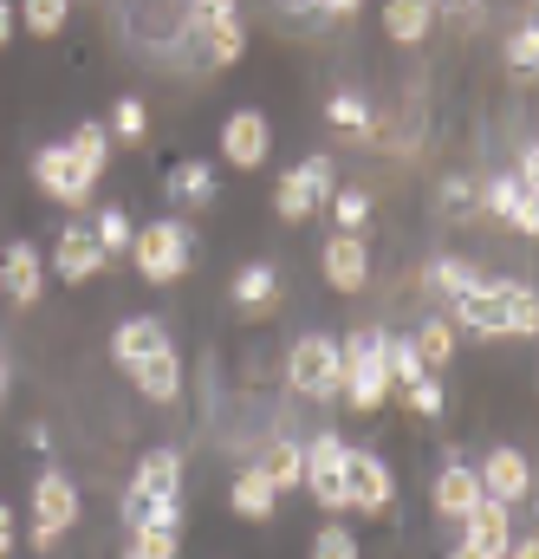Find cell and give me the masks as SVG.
Returning <instances> with one entry per match:
<instances>
[{
    "label": "cell",
    "instance_id": "obj_1",
    "mask_svg": "<svg viewBox=\"0 0 539 559\" xmlns=\"http://www.w3.org/2000/svg\"><path fill=\"white\" fill-rule=\"evenodd\" d=\"M448 325L475 332V338H539V293L520 280H475L455 306H448Z\"/></svg>",
    "mask_w": 539,
    "mask_h": 559
},
{
    "label": "cell",
    "instance_id": "obj_2",
    "mask_svg": "<svg viewBox=\"0 0 539 559\" xmlns=\"http://www.w3.org/2000/svg\"><path fill=\"white\" fill-rule=\"evenodd\" d=\"M286 384L306 404H338L345 397V345L332 332H299L286 345Z\"/></svg>",
    "mask_w": 539,
    "mask_h": 559
},
{
    "label": "cell",
    "instance_id": "obj_3",
    "mask_svg": "<svg viewBox=\"0 0 539 559\" xmlns=\"http://www.w3.org/2000/svg\"><path fill=\"white\" fill-rule=\"evenodd\" d=\"M384 338L391 332H345L338 345H345V411H384V397H391V358H384Z\"/></svg>",
    "mask_w": 539,
    "mask_h": 559
},
{
    "label": "cell",
    "instance_id": "obj_4",
    "mask_svg": "<svg viewBox=\"0 0 539 559\" xmlns=\"http://www.w3.org/2000/svg\"><path fill=\"white\" fill-rule=\"evenodd\" d=\"M189 261H195V235H189V222H176V215H163V222H143L131 241V267L149 286H176V280L189 274Z\"/></svg>",
    "mask_w": 539,
    "mask_h": 559
},
{
    "label": "cell",
    "instance_id": "obj_5",
    "mask_svg": "<svg viewBox=\"0 0 539 559\" xmlns=\"http://www.w3.org/2000/svg\"><path fill=\"white\" fill-rule=\"evenodd\" d=\"M72 527H79V481L65 468H39L33 475V527H26V547L33 554H52Z\"/></svg>",
    "mask_w": 539,
    "mask_h": 559
},
{
    "label": "cell",
    "instance_id": "obj_6",
    "mask_svg": "<svg viewBox=\"0 0 539 559\" xmlns=\"http://www.w3.org/2000/svg\"><path fill=\"white\" fill-rule=\"evenodd\" d=\"M332 189H338V176H332V156H306V163H292V169L279 176V189H273V209H279V222H312V215L332 202Z\"/></svg>",
    "mask_w": 539,
    "mask_h": 559
},
{
    "label": "cell",
    "instance_id": "obj_7",
    "mask_svg": "<svg viewBox=\"0 0 539 559\" xmlns=\"http://www.w3.org/2000/svg\"><path fill=\"white\" fill-rule=\"evenodd\" d=\"M391 508H397V475H391V462L371 455V449H351V455H345V514L384 521Z\"/></svg>",
    "mask_w": 539,
    "mask_h": 559
},
{
    "label": "cell",
    "instance_id": "obj_8",
    "mask_svg": "<svg viewBox=\"0 0 539 559\" xmlns=\"http://www.w3.org/2000/svg\"><path fill=\"white\" fill-rule=\"evenodd\" d=\"M33 182H39L59 209H85L92 189H98V176L72 156V143H46V150H33Z\"/></svg>",
    "mask_w": 539,
    "mask_h": 559
},
{
    "label": "cell",
    "instance_id": "obj_9",
    "mask_svg": "<svg viewBox=\"0 0 539 559\" xmlns=\"http://www.w3.org/2000/svg\"><path fill=\"white\" fill-rule=\"evenodd\" d=\"M345 455H351V442L338 429H319L306 442V488L325 514H345Z\"/></svg>",
    "mask_w": 539,
    "mask_h": 559
},
{
    "label": "cell",
    "instance_id": "obj_10",
    "mask_svg": "<svg viewBox=\"0 0 539 559\" xmlns=\"http://www.w3.org/2000/svg\"><path fill=\"white\" fill-rule=\"evenodd\" d=\"M429 501H435V514H442V521H455V527H462V521L488 501V495H481V468H475L462 449H448V455H442V468H435Z\"/></svg>",
    "mask_w": 539,
    "mask_h": 559
},
{
    "label": "cell",
    "instance_id": "obj_11",
    "mask_svg": "<svg viewBox=\"0 0 539 559\" xmlns=\"http://www.w3.org/2000/svg\"><path fill=\"white\" fill-rule=\"evenodd\" d=\"M475 468H481V495H488V501H501V508H520V501H527V488H534V462H527L514 442L488 449Z\"/></svg>",
    "mask_w": 539,
    "mask_h": 559
},
{
    "label": "cell",
    "instance_id": "obj_12",
    "mask_svg": "<svg viewBox=\"0 0 539 559\" xmlns=\"http://www.w3.org/2000/svg\"><path fill=\"white\" fill-rule=\"evenodd\" d=\"M52 274L65 280V286H85V280L105 274V248H98L92 222H65V235L52 241Z\"/></svg>",
    "mask_w": 539,
    "mask_h": 559
},
{
    "label": "cell",
    "instance_id": "obj_13",
    "mask_svg": "<svg viewBox=\"0 0 539 559\" xmlns=\"http://www.w3.org/2000/svg\"><path fill=\"white\" fill-rule=\"evenodd\" d=\"M267 156H273L267 111H235V118L221 124V163H228V169H261Z\"/></svg>",
    "mask_w": 539,
    "mask_h": 559
},
{
    "label": "cell",
    "instance_id": "obj_14",
    "mask_svg": "<svg viewBox=\"0 0 539 559\" xmlns=\"http://www.w3.org/2000/svg\"><path fill=\"white\" fill-rule=\"evenodd\" d=\"M0 293H7L13 306H33V299L46 293V254H39L33 241H7V248H0Z\"/></svg>",
    "mask_w": 539,
    "mask_h": 559
},
{
    "label": "cell",
    "instance_id": "obj_15",
    "mask_svg": "<svg viewBox=\"0 0 539 559\" xmlns=\"http://www.w3.org/2000/svg\"><path fill=\"white\" fill-rule=\"evenodd\" d=\"M131 384L143 391V404H156V411H169V404H182V352L163 338L143 365L131 371Z\"/></svg>",
    "mask_w": 539,
    "mask_h": 559
},
{
    "label": "cell",
    "instance_id": "obj_16",
    "mask_svg": "<svg viewBox=\"0 0 539 559\" xmlns=\"http://www.w3.org/2000/svg\"><path fill=\"white\" fill-rule=\"evenodd\" d=\"M131 495L136 501H182V449H149L136 455V475H131Z\"/></svg>",
    "mask_w": 539,
    "mask_h": 559
},
{
    "label": "cell",
    "instance_id": "obj_17",
    "mask_svg": "<svg viewBox=\"0 0 539 559\" xmlns=\"http://www.w3.org/2000/svg\"><path fill=\"white\" fill-rule=\"evenodd\" d=\"M195 26H202V52H208V66H235V59L248 52V26H241L235 7H195Z\"/></svg>",
    "mask_w": 539,
    "mask_h": 559
},
{
    "label": "cell",
    "instance_id": "obj_18",
    "mask_svg": "<svg viewBox=\"0 0 539 559\" xmlns=\"http://www.w3.org/2000/svg\"><path fill=\"white\" fill-rule=\"evenodd\" d=\"M325 286L332 293H364L371 286V248H364V235H332L325 241Z\"/></svg>",
    "mask_w": 539,
    "mask_h": 559
},
{
    "label": "cell",
    "instance_id": "obj_19",
    "mask_svg": "<svg viewBox=\"0 0 539 559\" xmlns=\"http://www.w3.org/2000/svg\"><path fill=\"white\" fill-rule=\"evenodd\" d=\"M462 540H468L481 559H507L514 554V514H507L501 501H481V508L462 521Z\"/></svg>",
    "mask_w": 539,
    "mask_h": 559
},
{
    "label": "cell",
    "instance_id": "obj_20",
    "mask_svg": "<svg viewBox=\"0 0 539 559\" xmlns=\"http://www.w3.org/2000/svg\"><path fill=\"white\" fill-rule=\"evenodd\" d=\"M228 299H235V312L241 319H267L273 306H279V274H273L267 261H248L235 286H228Z\"/></svg>",
    "mask_w": 539,
    "mask_h": 559
},
{
    "label": "cell",
    "instance_id": "obj_21",
    "mask_svg": "<svg viewBox=\"0 0 539 559\" xmlns=\"http://www.w3.org/2000/svg\"><path fill=\"white\" fill-rule=\"evenodd\" d=\"M254 468L273 481V495H292V488H306V442H292V436H273V442H261V462H254Z\"/></svg>",
    "mask_w": 539,
    "mask_h": 559
},
{
    "label": "cell",
    "instance_id": "obj_22",
    "mask_svg": "<svg viewBox=\"0 0 539 559\" xmlns=\"http://www.w3.org/2000/svg\"><path fill=\"white\" fill-rule=\"evenodd\" d=\"M163 338H169V332H163L156 319H143V312H136V319H124V325L111 332V365H118V371L131 378L136 365H143V358H149V352L163 345Z\"/></svg>",
    "mask_w": 539,
    "mask_h": 559
},
{
    "label": "cell",
    "instance_id": "obj_23",
    "mask_svg": "<svg viewBox=\"0 0 539 559\" xmlns=\"http://www.w3.org/2000/svg\"><path fill=\"white\" fill-rule=\"evenodd\" d=\"M169 195H176L182 209H215L221 182H215V169H208L202 156H182V163L169 169Z\"/></svg>",
    "mask_w": 539,
    "mask_h": 559
},
{
    "label": "cell",
    "instance_id": "obj_24",
    "mask_svg": "<svg viewBox=\"0 0 539 559\" xmlns=\"http://www.w3.org/2000/svg\"><path fill=\"white\" fill-rule=\"evenodd\" d=\"M228 508H235L241 521H273V514H279V495H273V481L261 468H241L235 488H228Z\"/></svg>",
    "mask_w": 539,
    "mask_h": 559
},
{
    "label": "cell",
    "instance_id": "obj_25",
    "mask_svg": "<svg viewBox=\"0 0 539 559\" xmlns=\"http://www.w3.org/2000/svg\"><path fill=\"white\" fill-rule=\"evenodd\" d=\"M429 26H435V0H384V33L397 46L429 39Z\"/></svg>",
    "mask_w": 539,
    "mask_h": 559
},
{
    "label": "cell",
    "instance_id": "obj_26",
    "mask_svg": "<svg viewBox=\"0 0 539 559\" xmlns=\"http://www.w3.org/2000/svg\"><path fill=\"white\" fill-rule=\"evenodd\" d=\"M475 280H481V274H475L468 261H455V254H435V261L422 267V293H429V299H442V306H455V299H462Z\"/></svg>",
    "mask_w": 539,
    "mask_h": 559
},
{
    "label": "cell",
    "instance_id": "obj_27",
    "mask_svg": "<svg viewBox=\"0 0 539 559\" xmlns=\"http://www.w3.org/2000/svg\"><path fill=\"white\" fill-rule=\"evenodd\" d=\"M384 358H391V391H416L422 378H435L429 365H422V352H416V338H384Z\"/></svg>",
    "mask_w": 539,
    "mask_h": 559
},
{
    "label": "cell",
    "instance_id": "obj_28",
    "mask_svg": "<svg viewBox=\"0 0 539 559\" xmlns=\"http://www.w3.org/2000/svg\"><path fill=\"white\" fill-rule=\"evenodd\" d=\"M409 338H416V352H422V365H429V371H442V365L455 358V325H448V312L422 319V325H416Z\"/></svg>",
    "mask_w": 539,
    "mask_h": 559
},
{
    "label": "cell",
    "instance_id": "obj_29",
    "mask_svg": "<svg viewBox=\"0 0 539 559\" xmlns=\"http://www.w3.org/2000/svg\"><path fill=\"white\" fill-rule=\"evenodd\" d=\"M92 235H98V248H105V261H118V254H131V241H136V222L111 202V209H98L92 215Z\"/></svg>",
    "mask_w": 539,
    "mask_h": 559
},
{
    "label": "cell",
    "instance_id": "obj_30",
    "mask_svg": "<svg viewBox=\"0 0 539 559\" xmlns=\"http://www.w3.org/2000/svg\"><path fill=\"white\" fill-rule=\"evenodd\" d=\"M65 20H72V0H20V26L33 39H59Z\"/></svg>",
    "mask_w": 539,
    "mask_h": 559
},
{
    "label": "cell",
    "instance_id": "obj_31",
    "mask_svg": "<svg viewBox=\"0 0 539 559\" xmlns=\"http://www.w3.org/2000/svg\"><path fill=\"white\" fill-rule=\"evenodd\" d=\"M65 143H72V156H79L92 176H105V163H111V143H118V138H111L98 118H85V124H79V131H72Z\"/></svg>",
    "mask_w": 539,
    "mask_h": 559
},
{
    "label": "cell",
    "instance_id": "obj_32",
    "mask_svg": "<svg viewBox=\"0 0 539 559\" xmlns=\"http://www.w3.org/2000/svg\"><path fill=\"white\" fill-rule=\"evenodd\" d=\"M520 195H527V189H520V176H514V169H501V176L481 189V209H488L494 222H507V228H514V215H520Z\"/></svg>",
    "mask_w": 539,
    "mask_h": 559
},
{
    "label": "cell",
    "instance_id": "obj_33",
    "mask_svg": "<svg viewBox=\"0 0 539 559\" xmlns=\"http://www.w3.org/2000/svg\"><path fill=\"white\" fill-rule=\"evenodd\" d=\"M507 72H514V79H539V20L514 26V39H507Z\"/></svg>",
    "mask_w": 539,
    "mask_h": 559
},
{
    "label": "cell",
    "instance_id": "obj_34",
    "mask_svg": "<svg viewBox=\"0 0 539 559\" xmlns=\"http://www.w3.org/2000/svg\"><path fill=\"white\" fill-rule=\"evenodd\" d=\"M306 559H364V547H358V534H351L345 521H325V527L312 534V554Z\"/></svg>",
    "mask_w": 539,
    "mask_h": 559
},
{
    "label": "cell",
    "instance_id": "obj_35",
    "mask_svg": "<svg viewBox=\"0 0 539 559\" xmlns=\"http://www.w3.org/2000/svg\"><path fill=\"white\" fill-rule=\"evenodd\" d=\"M332 222H338V235H364L371 195H364V189H332Z\"/></svg>",
    "mask_w": 539,
    "mask_h": 559
},
{
    "label": "cell",
    "instance_id": "obj_36",
    "mask_svg": "<svg viewBox=\"0 0 539 559\" xmlns=\"http://www.w3.org/2000/svg\"><path fill=\"white\" fill-rule=\"evenodd\" d=\"M124 559H182V534H163V527H136L124 540Z\"/></svg>",
    "mask_w": 539,
    "mask_h": 559
},
{
    "label": "cell",
    "instance_id": "obj_37",
    "mask_svg": "<svg viewBox=\"0 0 539 559\" xmlns=\"http://www.w3.org/2000/svg\"><path fill=\"white\" fill-rule=\"evenodd\" d=\"M111 138L118 143H143L149 138V111H143V98H118V111H111Z\"/></svg>",
    "mask_w": 539,
    "mask_h": 559
},
{
    "label": "cell",
    "instance_id": "obj_38",
    "mask_svg": "<svg viewBox=\"0 0 539 559\" xmlns=\"http://www.w3.org/2000/svg\"><path fill=\"white\" fill-rule=\"evenodd\" d=\"M325 118H332L338 131H371V105H364L358 92H332V105H325Z\"/></svg>",
    "mask_w": 539,
    "mask_h": 559
},
{
    "label": "cell",
    "instance_id": "obj_39",
    "mask_svg": "<svg viewBox=\"0 0 539 559\" xmlns=\"http://www.w3.org/2000/svg\"><path fill=\"white\" fill-rule=\"evenodd\" d=\"M404 404H409L422 423H435L442 411H448V391H442V378H422L416 391H404Z\"/></svg>",
    "mask_w": 539,
    "mask_h": 559
},
{
    "label": "cell",
    "instance_id": "obj_40",
    "mask_svg": "<svg viewBox=\"0 0 539 559\" xmlns=\"http://www.w3.org/2000/svg\"><path fill=\"white\" fill-rule=\"evenodd\" d=\"M435 209H442V222H462V215H475V209H481V195H475V189H468L462 176H448V182H442V202H435Z\"/></svg>",
    "mask_w": 539,
    "mask_h": 559
},
{
    "label": "cell",
    "instance_id": "obj_41",
    "mask_svg": "<svg viewBox=\"0 0 539 559\" xmlns=\"http://www.w3.org/2000/svg\"><path fill=\"white\" fill-rule=\"evenodd\" d=\"M514 176H520V189H527V195H539V143L520 150V169H514Z\"/></svg>",
    "mask_w": 539,
    "mask_h": 559
},
{
    "label": "cell",
    "instance_id": "obj_42",
    "mask_svg": "<svg viewBox=\"0 0 539 559\" xmlns=\"http://www.w3.org/2000/svg\"><path fill=\"white\" fill-rule=\"evenodd\" d=\"M514 228L539 241V195H520V215H514Z\"/></svg>",
    "mask_w": 539,
    "mask_h": 559
},
{
    "label": "cell",
    "instance_id": "obj_43",
    "mask_svg": "<svg viewBox=\"0 0 539 559\" xmlns=\"http://www.w3.org/2000/svg\"><path fill=\"white\" fill-rule=\"evenodd\" d=\"M13 540H20V527H13V508L0 501V559H13Z\"/></svg>",
    "mask_w": 539,
    "mask_h": 559
},
{
    "label": "cell",
    "instance_id": "obj_44",
    "mask_svg": "<svg viewBox=\"0 0 539 559\" xmlns=\"http://www.w3.org/2000/svg\"><path fill=\"white\" fill-rule=\"evenodd\" d=\"M435 13H448V20H475L481 0H435Z\"/></svg>",
    "mask_w": 539,
    "mask_h": 559
},
{
    "label": "cell",
    "instance_id": "obj_45",
    "mask_svg": "<svg viewBox=\"0 0 539 559\" xmlns=\"http://www.w3.org/2000/svg\"><path fill=\"white\" fill-rule=\"evenodd\" d=\"M13 26H20V7H13V0H0V46H13Z\"/></svg>",
    "mask_w": 539,
    "mask_h": 559
},
{
    "label": "cell",
    "instance_id": "obj_46",
    "mask_svg": "<svg viewBox=\"0 0 539 559\" xmlns=\"http://www.w3.org/2000/svg\"><path fill=\"white\" fill-rule=\"evenodd\" d=\"M26 449H39V455H46V449H52V429H46V423H26Z\"/></svg>",
    "mask_w": 539,
    "mask_h": 559
},
{
    "label": "cell",
    "instance_id": "obj_47",
    "mask_svg": "<svg viewBox=\"0 0 539 559\" xmlns=\"http://www.w3.org/2000/svg\"><path fill=\"white\" fill-rule=\"evenodd\" d=\"M358 7H364V0H319V13H332V20H351Z\"/></svg>",
    "mask_w": 539,
    "mask_h": 559
},
{
    "label": "cell",
    "instance_id": "obj_48",
    "mask_svg": "<svg viewBox=\"0 0 539 559\" xmlns=\"http://www.w3.org/2000/svg\"><path fill=\"white\" fill-rule=\"evenodd\" d=\"M507 559H539V534H527V540H514V554Z\"/></svg>",
    "mask_w": 539,
    "mask_h": 559
},
{
    "label": "cell",
    "instance_id": "obj_49",
    "mask_svg": "<svg viewBox=\"0 0 539 559\" xmlns=\"http://www.w3.org/2000/svg\"><path fill=\"white\" fill-rule=\"evenodd\" d=\"M279 7H286V13H312L319 0H279Z\"/></svg>",
    "mask_w": 539,
    "mask_h": 559
},
{
    "label": "cell",
    "instance_id": "obj_50",
    "mask_svg": "<svg viewBox=\"0 0 539 559\" xmlns=\"http://www.w3.org/2000/svg\"><path fill=\"white\" fill-rule=\"evenodd\" d=\"M448 559H481V554H475V547H468V540H455V554H448Z\"/></svg>",
    "mask_w": 539,
    "mask_h": 559
},
{
    "label": "cell",
    "instance_id": "obj_51",
    "mask_svg": "<svg viewBox=\"0 0 539 559\" xmlns=\"http://www.w3.org/2000/svg\"><path fill=\"white\" fill-rule=\"evenodd\" d=\"M0 404H7V358H0Z\"/></svg>",
    "mask_w": 539,
    "mask_h": 559
},
{
    "label": "cell",
    "instance_id": "obj_52",
    "mask_svg": "<svg viewBox=\"0 0 539 559\" xmlns=\"http://www.w3.org/2000/svg\"><path fill=\"white\" fill-rule=\"evenodd\" d=\"M195 7H235V0H195Z\"/></svg>",
    "mask_w": 539,
    "mask_h": 559
}]
</instances>
